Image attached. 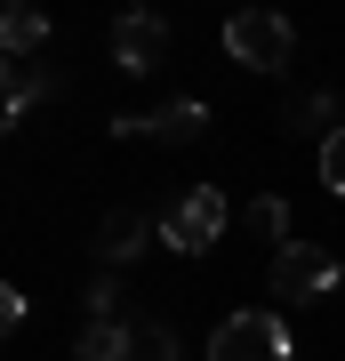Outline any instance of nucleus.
<instances>
[{
	"label": "nucleus",
	"instance_id": "1",
	"mask_svg": "<svg viewBox=\"0 0 345 361\" xmlns=\"http://www.w3.org/2000/svg\"><path fill=\"white\" fill-rule=\"evenodd\" d=\"M225 56L249 65V73H282L297 56V32H289V16H273V8H241L225 25Z\"/></svg>",
	"mask_w": 345,
	"mask_h": 361
},
{
	"label": "nucleus",
	"instance_id": "2",
	"mask_svg": "<svg viewBox=\"0 0 345 361\" xmlns=\"http://www.w3.org/2000/svg\"><path fill=\"white\" fill-rule=\"evenodd\" d=\"M225 217H233V209H225V193H217V185H193V193H177V201H169L161 241L177 249V257H201V249L225 233Z\"/></svg>",
	"mask_w": 345,
	"mask_h": 361
},
{
	"label": "nucleus",
	"instance_id": "3",
	"mask_svg": "<svg viewBox=\"0 0 345 361\" xmlns=\"http://www.w3.org/2000/svg\"><path fill=\"white\" fill-rule=\"evenodd\" d=\"M209 361H289V329L273 313H233L209 337Z\"/></svg>",
	"mask_w": 345,
	"mask_h": 361
},
{
	"label": "nucleus",
	"instance_id": "4",
	"mask_svg": "<svg viewBox=\"0 0 345 361\" xmlns=\"http://www.w3.org/2000/svg\"><path fill=\"white\" fill-rule=\"evenodd\" d=\"M337 289V257L313 241H289L273 249V297H289V305H305V297H329Z\"/></svg>",
	"mask_w": 345,
	"mask_h": 361
},
{
	"label": "nucleus",
	"instance_id": "5",
	"mask_svg": "<svg viewBox=\"0 0 345 361\" xmlns=\"http://www.w3.org/2000/svg\"><path fill=\"white\" fill-rule=\"evenodd\" d=\"M161 56H169V25H161L153 8H128V16H113V65H121L128 80H145V73L161 65Z\"/></svg>",
	"mask_w": 345,
	"mask_h": 361
},
{
	"label": "nucleus",
	"instance_id": "6",
	"mask_svg": "<svg viewBox=\"0 0 345 361\" xmlns=\"http://www.w3.org/2000/svg\"><path fill=\"white\" fill-rule=\"evenodd\" d=\"M153 233H161V225L145 217V209H113V217L97 225V257H104V265H128L145 241H153Z\"/></svg>",
	"mask_w": 345,
	"mask_h": 361
},
{
	"label": "nucleus",
	"instance_id": "7",
	"mask_svg": "<svg viewBox=\"0 0 345 361\" xmlns=\"http://www.w3.org/2000/svg\"><path fill=\"white\" fill-rule=\"evenodd\" d=\"M201 129H209V104L201 97H169V104L145 113V137H161V145H193Z\"/></svg>",
	"mask_w": 345,
	"mask_h": 361
},
{
	"label": "nucleus",
	"instance_id": "8",
	"mask_svg": "<svg viewBox=\"0 0 345 361\" xmlns=\"http://www.w3.org/2000/svg\"><path fill=\"white\" fill-rule=\"evenodd\" d=\"M282 129H289V137H321V145H329V137H337V97H329V89L282 97Z\"/></svg>",
	"mask_w": 345,
	"mask_h": 361
},
{
	"label": "nucleus",
	"instance_id": "9",
	"mask_svg": "<svg viewBox=\"0 0 345 361\" xmlns=\"http://www.w3.org/2000/svg\"><path fill=\"white\" fill-rule=\"evenodd\" d=\"M73 361H137V322H89Z\"/></svg>",
	"mask_w": 345,
	"mask_h": 361
},
{
	"label": "nucleus",
	"instance_id": "10",
	"mask_svg": "<svg viewBox=\"0 0 345 361\" xmlns=\"http://www.w3.org/2000/svg\"><path fill=\"white\" fill-rule=\"evenodd\" d=\"M0 49H8V65H25L32 49H49V16H40V8H25V0H16V8L0 16Z\"/></svg>",
	"mask_w": 345,
	"mask_h": 361
},
{
	"label": "nucleus",
	"instance_id": "11",
	"mask_svg": "<svg viewBox=\"0 0 345 361\" xmlns=\"http://www.w3.org/2000/svg\"><path fill=\"white\" fill-rule=\"evenodd\" d=\"M56 97V73L49 65H8V121H25L32 104H49Z\"/></svg>",
	"mask_w": 345,
	"mask_h": 361
},
{
	"label": "nucleus",
	"instance_id": "12",
	"mask_svg": "<svg viewBox=\"0 0 345 361\" xmlns=\"http://www.w3.org/2000/svg\"><path fill=\"white\" fill-rule=\"evenodd\" d=\"M241 225L257 233V241H273V249H289V201H282V193H257V201L241 209Z\"/></svg>",
	"mask_w": 345,
	"mask_h": 361
},
{
	"label": "nucleus",
	"instance_id": "13",
	"mask_svg": "<svg viewBox=\"0 0 345 361\" xmlns=\"http://www.w3.org/2000/svg\"><path fill=\"white\" fill-rule=\"evenodd\" d=\"M89 313H97V322L121 313V273H97V281H89Z\"/></svg>",
	"mask_w": 345,
	"mask_h": 361
},
{
	"label": "nucleus",
	"instance_id": "14",
	"mask_svg": "<svg viewBox=\"0 0 345 361\" xmlns=\"http://www.w3.org/2000/svg\"><path fill=\"white\" fill-rule=\"evenodd\" d=\"M321 185H329V193L345 201V129H337L329 145H321Z\"/></svg>",
	"mask_w": 345,
	"mask_h": 361
},
{
	"label": "nucleus",
	"instance_id": "15",
	"mask_svg": "<svg viewBox=\"0 0 345 361\" xmlns=\"http://www.w3.org/2000/svg\"><path fill=\"white\" fill-rule=\"evenodd\" d=\"M25 313H32V297H25V289H0V329H16Z\"/></svg>",
	"mask_w": 345,
	"mask_h": 361
}]
</instances>
